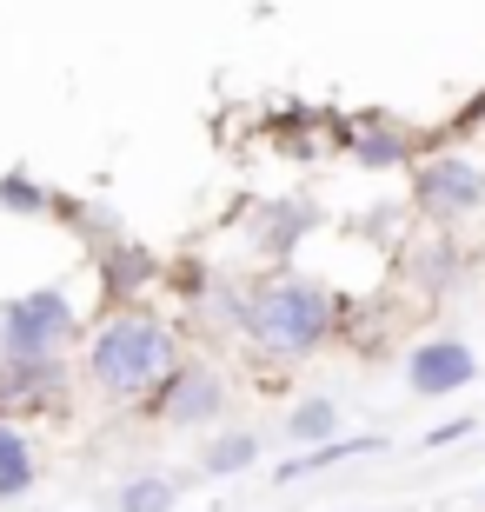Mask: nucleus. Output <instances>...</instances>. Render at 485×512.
<instances>
[{"label": "nucleus", "instance_id": "nucleus-19", "mask_svg": "<svg viewBox=\"0 0 485 512\" xmlns=\"http://www.w3.org/2000/svg\"><path fill=\"white\" fill-rule=\"evenodd\" d=\"M479 512H485V493H479Z\"/></svg>", "mask_w": 485, "mask_h": 512}, {"label": "nucleus", "instance_id": "nucleus-3", "mask_svg": "<svg viewBox=\"0 0 485 512\" xmlns=\"http://www.w3.org/2000/svg\"><path fill=\"white\" fill-rule=\"evenodd\" d=\"M87 340V306L74 280H34L0 293V360H74Z\"/></svg>", "mask_w": 485, "mask_h": 512}, {"label": "nucleus", "instance_id": "nucleus-16", "mask_svg": "<svg viewBox=\"0 0 485 512\" xmlns=\"http://www.w3.org/2000/svg\"><path fill=\"white\" fill-rule=\"evenodd\" d=\"M54 193L60 187L34 180L27 167H7V173H0V213H7V220H54Z\"/></svg>", "mask_w": 485, "mask_h": 512}, {"label": "nucleus", "instance_id": "nucleus-4", "mask_svg": "<svg viewBox=\"0 0 485 512\" xmlns=\"http://www.w3.org/2000/svg\"><path fill=\"white\" fill-rule=\"evenodd\" d=\"M412 213L426 227L452 233L485 213V160L472 147H432L412 167Z\"/></svg>", "mask_w": 485, "mask_h": 512}, {"label": "nucleus", "instance_id": "nucleus-18", "mask_svg": "<svg viewBox=\"0 0 485 512\" xmlns=\"http://www.w3.org/2000/svg\"><path fill=\"white\" fill-rule=\"evenodd\" d=\"M479 433V419H439L426 433V453H439V446H459V439H472Z\"/></svg>", "mask_w": 485, "mask_h": 512}, {"label": "nucleus", "instance_id": "nucleus-11", "mask_svg": "<svg viewBox=\"0 0 485 512\" xmlns=\"http://www.w3.org/2000/svg\"><path fill=\"white\" fill-rule=\"evenodd\" d=\"M406 280H412V293H452V286L466 280V247L452 233L426 227L406 247Z\"/></svg>", "mask_w": 485, "mask_h": 512}, {"label": "nucleus", "instance_id": "nucleus-2", "mask_svg": "<svg viewBox=\"0 0 485 512\" xmlns=\"http://www.w3.org/2000/svg\"><path fill=\"white\" fill-rule=\"evenodd\" d=\"M346 320H353V300L333 280L299 273V266H273L260 280H246L240 346H246V360L299 366V360H313V353H326L346 333Z\"/></svg>", "mask_w": 485, "mask_h": 512}, {"label": "nucleus", "instance_id": "nucleus-8", "mask_svg": "<svg viewBox=\"0 0 485 512\" xmlns=\"http://www.w3.org/2000/svg\"><path fill=\"white\" fill-rule=\"evenodd\" d=\"M313 227H319V200H306V193H266L246 207V240L273 266H293V253L313 240Z\"/></svg>", "mask_w": 485, "mask_h": 512}, {"label": "nucleus", "instance_id": "nucleus-12", "mask_svg": "<svg viewBox=\"0 0 485 512\" xmlns=\"http://www.w3.org/2000/svg\"><path fill=\"white\" fill-rule=\"evenodd\" d=\"M40 486V446L34 426L20 419H0V506H20V499Z\"/></svg>", "mask_w": 485, "mask_h": 512}, {"label": "nucleus", "instance_id": "nucleus-7", "mask_svg": "<svg viewBox=\"0 0 485 512\" xmlns=\"http://www.w3.org/2000/svg\"><path fill=\"white\" fill-rule=\"evenodd\" d=\"M87 280H94L100 306H147V293L167 286V260L147 247V240H113V247L87 253Z\"/></svg>", "mask_w": 485, "mask_h": 512}, {"label": "nucleus", "instance_id": "nucleus-17", "mask_svg": "<svg viewBox=\"0 0 485 512\" xmlns=\"http://www.w3.org/2000/svg\"><path fill=\"white\" fill-rule=\"evenodd\" d=\"M113 512H180V479H167V473H133V479H120Z\"/></svg>", "mask_w": 485, "mask_h": 512}, {"label": "nucleus", "instance_id": "nucleus-13", "mask_svg": "<svg viewBox=\"0 0 485 512\" xmlns=\"http://www.w3.org/2000/svg\"><path fill=\"white\" fill-rule=\"evenodd\" d=\"M366 453H386V439H379V433H339V439H326V446H306V453L280 459V466H273V479H280V486H293V479L333 473V466H346V459H366Z\"/></svg>", "mask_w": 485, "mask_h": 512}, {"label": "nucleus", "instance_id": "nucleus-15", "mask_svg": "<svg viewBox=\"0 0 485 512\" xmlns=\"http://www.w3.org/2000/svg\"><path fill=\"white\" fill-rule=\"evenodd\" d=\"M339 399L333 393H306V399H293V406H286V439H293L299 453H306V446H326V439H339Z\"/></svg>", "mask_w": 485, "mask_h": 512}, {"label": "nucleus", "instance_id": "nucleus-9", "mask_svg": "<svg viewBox=\"0 0 485 512\" xmlns=\"http://www.w3.org/2000/svg\"><path fill=\"white\" fill-rule=\"evenodd\" d=\"M472 380H479V353L459 333H426V340L406 346V386L419 399H452Z\"/></svg>", "mask_w": 485, "mask_h": 512}, {"label": "nucleus", "instance_id": "nucleus-10", "mask_svg": "<svg viewBox=\"0 0 485 512\" xmlns=\"http://www.w3.org/2000/svg\"><path fill=\"white\" fill-rule=\"evenodd\" d=\"M346 153H353L366 173H412L419 167V140L399 120H353L346 127Z\"/></svg>", "mask_w": 485, "mask_h": 512}, {"label": "nucleus", "instance_id": "nucleus-14", "mask_svg": "<svg viewBox=\"0 0 485 512\" xmlns=\"http://www.w3.org/2000/svg\"><path fill=\"white\" fill-rule=\"evenodd\" d=\"M260 466V433H246V426H233V433H213L193 453V473L200 479H240Z\"/></svg>", "mask_w": 485, "mask_h": 512}, {"label": "nucleus", "instance_id": "nucleus-6", "mask_svg": "<svg viewBox=\"0 0 485 512\" xmlns=\"http://www.w3.org/2000/svg\"><path fill=\"white\" fill-rule=\"evenodd\" d=\"M80 393V366L74 360H0V419H54L67 413Z\"/></svg>", "mask_w": 485, "mask_h": 512}, {"label": "nucleus", "instance_id": "nucleus-5", "mask_svg": "<svg viewBox=\"0 0 485 512\" xmlns=\"http://www.w3.org/2000/svg\"><path fill=\"white\" fill-rule=\"evenodd\" d=\"M226 406H233V386H226V373L213 360H180V373H173L160 393L140 406L147 419H160V426H173V433H206V426H220Z\"/></svg>", "mask_w": 485, "mask_h": 512}, {"label": "nucleus", "instance_id": "nucleus-1", "mask_svg": "<svg viewBox=\"0 0 485 512\" xmlns=\"http://www.w3.org/2000/svg\"><path fill=\"white\" fill-rule=\"evenodd\" d=\"M187 360V326L167 320L160 306H100V320H87L74 366L80 386L100 393L107 406H147L160 386Z\"/></svg>", "mask_w": 485, "mask_h": 512}]
</instances>
